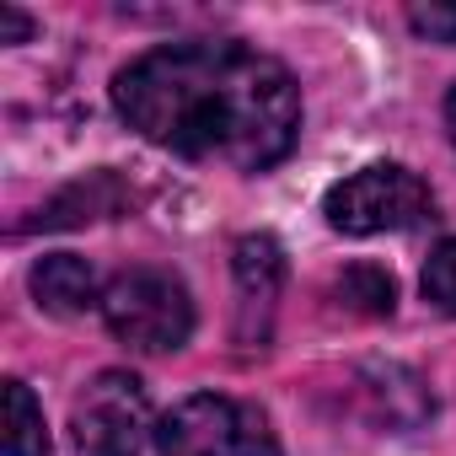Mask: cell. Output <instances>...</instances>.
<instances>
[{
    "label": "cell",
    "mask_w": 456,
    "mask_h": 456,
    "mask_svg": "<svg viewBox=\"0 0 456 456\" xmlns=\"http://www.w3.org/2000/svg\"><path fill=\"white\" fill-rule=\"evenodd\" d=\"M113 108L140 140L232 172L285 161L301 134V86L237 38H183L140 54L118 70Z\"/></svg>",
    "instance_id": "6da1fadb"
},
{
    "label": "cell",
    "mask_w": 456,
    "mask_h": 456,
    "mask_svg": "<svg viewBox=\"0 0 456 456\" xmlns=\"http://www.w3.org/2000/svg\"><path fill=\"white\" fill-rule=\"evenodd\" d=\"M102 322L140 354H172L193 333V301L188 285L167 269H124L102 290Z\"/></svg>",
    "instance_id": "7a4b0ae2"
},
{
    "label": "cell",
    "mask_w": 456,
    "mask_h": 456,
    "mask_svg": "<svg viewBox=\"0 0 456 456\" xmlns=\"http://www.w3.org/2000/svg\"><path fill=\"white\" fill-rule=\"evenodd\" d=\"M156 445L161 456H280L269 419L253 403L220 397V392L183 397L156 424Z\"/></svg>",
    "instance_id": "3957f363"
},
{
    "label": "cell",
    "mask_w": 456,
    "mask_h": 456,
    "mask_svg": "<svg viewBox=\"0 0 456 456\" xmlns=\"http://www.w3.org/2000/svg\"><path fill=\"white\" fill-rule=\"evenodd\" d=\"M328 225L344 237H381V232H413L435 215V193L408 172V167H360L344 183L328 188L322 204Z\"/></svg>",
    "instance_id": "277c9868"
},
{
    "label": "cell",
    "mask_w": 456,
    "mask_h": 456,
    "mask_svg": "<svg viewBox=\"0 0 456 456\" xmlns=\"http://www.w3.org/2000/svg\"><path fill=\"white\" fill-rule=\"evenodd\" d=\"M76 451L81 456H140L151 435V403L145 387L129 370H102L86 381V392L70 408Z\"/></svg>",
    "instance_id": "5b68a950"
},
{
    "label": "cell",
    "mask_w": 456,
    "mask_h": 456,
    "mask_svg": "<svg viewBox=\"0 0 456 456\" xmlns=\"http://www.w3.org/2000/svg\"><path fill=\"white\" fill-rule=\"evenodd\" d=\"M285 285V253L274 237H242L237 242V338L248 349L269 344L274 306Z\"/></svg>",
    "instance_id": "8992f818"
},
{
    "label": "cell",
    "mask_w": 456,
    "mask_h": 456,
    "mask_svg": "<svg viewBox=\"0 0 456 456\" xmlns=\"http://www.w3.org/2000/svg\"><path fill=\"white\" fill-rule=\"evenodd\" d=\"M102 290L108 285H97L92 264L76 258V253H49V258L33 264V296L54 317H81V312L102 306Z\"/></svg>",
    "instance_id": "52a82bcc"
},
{
    "label": "cell",
    "mask_w": 456,
    "mask_h": 456,
    "mask_svg": "<svg viewBox=\"0 0 456 456\" xmlns=\"http://www.w3.org/2000/svg\"><path fill=\"white\" fill-rule=\"evenodd\" d=\"M6 456H49V429L44 408L33 403L28 381H6Z\"/></svg>",
    "instance_id": "ba28073f"
},
{
    "label": "cell",
    "mask_w": 456,
    "mask_h": 456,
    "mask_svg": "<svg viewBox=\"0 0 456 456\" xmlns=\"http://www.w3.org/2000/svg\"><path fill=\"white\" fill-rule=\"evenodd\" d=\"M338 296H344V306H349V312H360V317H387V312H392V301H397L392 274H381V269H370V264L349 269V274L338 280Z\"/></svg>",
    "instance_id": "9c48e42d"
},
{
    "label": "cell",
    "mask_w": 456,
    "mask_h": 456,
    "mask_svg": "<svg viewBox=\"0 0 456 456\" xmlns=\"http://www.w3.org/2000/svg\"><path fill=\"white\" fill-rule=\"evenodd\" d=\"M424 296H429L445 317H456V237L429 253V264H424Z\"/></svg>",
    "instance_id": "30bf717a"
},
{
    "label": "cell",
    "mask_w": 456,
    "mask_h": 456,
    "mask_svg": "<svg viewBox=\"0 0 456 456\" xmlns=\"http://www.w3.org/2000/svg\"><path fill=\"white\" fill-rule=\"evenodd\" d=\"M408 28H413L419 38L456 44V6H413V12H408Z\"/></svg>",
    "instance_id": "8fae6325"
},
{
    "label": "cell",
    "mask_w": 456,
    "mask_h": 456,
    "mask_svg": "<svg viewBox=\"0 0 456 456\" xmlns=\"http://www.w3.org/2000/svg\"><path fill=\"white\" fill-rule=\"evenodd\" d=\"M0 33H6V44H22V38L33 33V22H28L22 12H12V6H0Z\"/></svg>",
    "instance_id": "7c38bea8"
},
{
    "label": "cell",
    "mask_w": 456,
    "mask_h": 456,
    "mask_svg": "<svg viewBox=\"0 0 456 456\" xmlns=\"http://www.w3.org/2000/svg\"><path fill=\"white\" fill-rule=\"evenodd\" d=\"M445 124H451V140H456V86H451V97H445Z\"/></svg>",
    "instance_id": "4fadbf2b"
}]
</instances>
